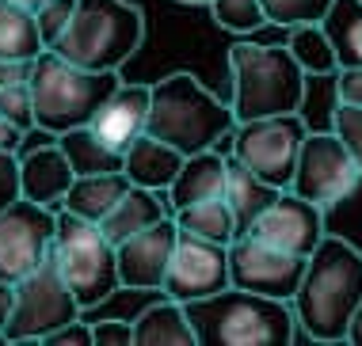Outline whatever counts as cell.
<instances>
[{
	"instance_id": "cell-6",
	"label": "cell",
	"mask_w": 362,
	"mask_h": 346,
	"mask_svg": "<svg viewBox=\"0 0 362 346\" xmlns=\"http://www.w3.org/2000/svg\"><path fill=\"white\" fill-rule=\"evenodd\" d=\"M145 42V12L130 0H76V12L50 49L84 68H119Z\"/></svg>"
},
{
	"instance_id": "cell-30",
	"label": "cell",
	"mask_w": 362,
	"mask_h": 346,
	"mask_svg": "<svg viewBox=\"0 0 362 346\" xmlns=\"http://www.w3.org/2000/svg\"><path fill=\"white\" fill-rule=\"evenodd\" d=\"M336 0H263L267 23L275 27H298V23H320Z\"/></svg>"
},
{
	"instance_id": "cell-25",
	"label": "cell",
	"mask_w": 362,
	"mask_h": 346,
	"mask_svg": "<svg viewBox=\"0 0 362 346\" xmlns=\"http://www.w3.org/2000/svg\"><path fill=\"white\" fill-rule=\"evenodd\" d=\"M57 145L65 148V156H69V164H73L76 175L122 172V164H126V153L111 148L100 133L92 130V126H73V130H65L62 137H57Z\"/></svg>"
},
{
	"instance_id": "cell-14",
	"label": "cell",
	"mask_w": 362,
	"mask_h": 346,
	"mask_svg": "<svg viewBox=\"0 0 362 346\" xmlns=\"http://www.w3.org/2000/svg\"><path fill=\"white\" fill-rule=\"evenodd\" d=\"M175 244H180V225L175 217L149 225L119 244V278L122 290L134 293H164V274L172 266Z\"/></svg>"
},
{
	"instance_id": "cell-13",
	"label": "cell",
	"mask_w": 362,
	"mask_h": 346,
	"mask_svg": "<svg viewBox=\"0 0 362 346\" xmlns=\"http://www.w3.org/2000/svg\"><path fill=\"white\" fill-rule=\"evenodd\" d=\"M225 285H233L229 244H214V240H202V236L180 229V244H175L172 266L164 274V297L191 304L210 293H221Z\"/></svg>"
},
{
	"instance_id": "cell-36",
	"label": "cell",
	"mask_w": 362,
	"mask_h": 346,
	"mask_svg": "<svg viewBox=\"0 0 362 346\" xmlns=\"http://www.w3.org/2000/svg\"><path fill=\"white\" fill-rule=\"evenodd\" d=\"M95 346H134V320H92Z\"/></svg>"
},
{
	"instance_id": "cell-9",
	"label": "cell",
	"mask_w": 362,
	"mask_h": 346,
	"mask_svg": "<svg viewBox=\"0 0 362 346\" xmlns=\"http://www.w3.org/2000/svg\"><path fill=\"white\" fill-rule=\"evenodd\" d=\"M305 137H309V126L301 111L248 118V122H237V130L229 133V153L248 164L256 175H263L267 183L290 191Z\"/></svg>"
},
{
	"instance_id": "cell-31",
	"label": "cell",
	"mask_w": 362,
	"mask_h": 346,
	"mask_svg": "<svg viewBox=\"0 0 362 346\" xmlns=\"http://www.w3.org/2000/svg\"><path fill=\"white\" fill-rule=\"evenodd\" d=\"M0 114L8 122H16L19 130H35L38 118H35V92H31V76L27 80H12L0 88Z\"/></svg>"
},
{
	"instance_id": "cell-22",
	"label": "cell",
	"mask_w": 362,
	"mask_h": 346,
	"mask_svg": "<svg viewBox=\"0 0 362 346\" xmlns=\"http://www.w3.org/2000/svg\"><path fill=\"white\" fill-rule=\"evenodd\" d=\"M134 339L138 346H194V323L187 316V304L183 301H164L149 304L138 320H134Z\"/></svg>"
},
{
	"instance_id": "cell-2",
	"label": "cell",
	"mask_w": 362,
	"mask_h": 346,
	"mask_svg": "<svg viewBox=\"0 0 362 346\" xmlns=\"http://www.w3.org/2000/svg\"><path fill=\"white\" fill-rule=\"evenodd\" d=\"M194 339L202 346H286L298 335L293 301L263 297L240 285H225L187 304Z\"/></svg>"
},
{
	"instance_id": "cell-20",
	"label": "cell",
	"mask_w": 362,
	"mask_h": 346,
	"mask_svg": "<svg viewBox=\"0 0 362 346\" xmlns=\"http://www.w3.org/2000/svg\"><path fill=\"white\" fill-rule=\"evenodd\" d=\"M183 160H187V156H183L175 145L160 141V137H153L149 130H145L138 141L126 148L122 172L130 175V183H138V186H149V191H168L172 179L180 175Z\"/></svg>"
},
{
	"instance_id": "cell-27",
	"label": "cell",
	"mask_w": 362,
	"mask_h": 346,
	"mask_svg": "<svg viewBox=\"0 0 362 346\" xmlns=\"http://www.w3.org/2000/svg\"><path fill=\"white\" fill-rule=\"evenodd\" d=\"M320 23L336 46L339 68H362V0H336Z\"/></svg>"
},
{
	"instance_id": "cell-41",
	"label": "cell",
	"mask_w": 362,
	"mask_h": 346,
	"mask_svg": "<svg viewBox=\"0 0 362 346\" xmlns=\"http://www.w3.org/2000/svg\"><path fill=\"white\" fill-rule=\"evenodd\" d=\"M347 342H355V346H362V304H358L355 320H351V328H347Z\"/></svg>"
},
{
	"instance_id": "cell-1",
	"label": "cell",
	"mask_w": 362,
	"mask_h": 346,
	"mask_svg": "<svg viewBox=\"0 0 362 346\" xmlns=\"http://www.w3.org/2000/svg\"><path fill=\"white\" fill-rule=\"evenodd\" d=\"M362 304V251L344 236H325L309 255L301 290L293 293L298 328L313 342H347V328Z\"/></svg>"
},
{
	"instance_id": "cell-19",
	"label": "cell",
	"mask_w": 362,
	"mask_h": 346,
	"mask_svg": "<svg viewBox=\"0 0 362 346\" xmlns=\"http://www.w3.org/2000/svg\"><path fill=\"white\" fill-rule=\"evenodd\" d=\"M164 217H172V205H168V194L164 191H149V186H138L130 183V191L119 198V205H115L111 213L100 221L103 236L119 247L122 240H130L134 232L149 229V225L164 221Z\"/></svg>"
},
{
	"instance_id": "cell-43",
	"label": "cell",
	"mask_w": 362,
	"mask_h": 346,
	"mask_svg": "<svg viewBox=\"0 0 362 346\" xmlns=\"http://www.w3.org/2000/svg\"><path fill=\"white\" fill-rule=\"evenodd\" d=\"M180 4H206L210 8V0H180Z\"/></svg>"
},
{
	"instance_id": "cell-4",
	"label": "cell",
	"mask_w": 362,
	"mask_h": 346,
	"mask_svg": "<svg viewBox=\"0 0 362 346\" xmlns=\"http://www.w3.org/2000/svg\"><path fill=\"white\" fill-rule=\"evenodd\" d=\"M229 76H233V114L237 122L267 114H290L305 103V68L282 42H237L229 46Z\"/></svg>"
},
{
	"instance_id": "cell-12",
	"label": "cell",
	"mask_w": 362,
	"mask_h": 346,
	"mask_svg": "<svg viewBox=\"0 0 362 346\" xmlns=\"http://www.w3.org/2000/svg\"><path fill=\"white\" fill-rule=\"evenodd\" d=\"M305 255L282 251V247L259 240L252 232H240L229 244V278L240 290L263 293V297H279V301H293V293L301 290L305 278Z\"/></svg>"
},
{
	"instance_id": "cell-15",
	"label": "cell",
	"mask_w": 362,
	"mask_h": 346,
	"mask_svg": "<svg viewBox=\"0 0 362 346\" xmlns=\"http://www.w3.org/2000/svg\"><path fill=\"white\" fill-rule=\"evenodd\" d=\"M325 213L317 202H309V198L293 194V191H282L275 202L267 205V210L259 213V221L252 225V236H259V240L282 247V251H293V255H309L320 247V240L328 236L325 229Z\"/></svg>"
},
{
	"instance_id": "cell-10",
	"label": "cell",
	"mask_w": 362,
	"mask_h": 346,
	"mask_svg": "<svg viewBox=\"0 0 362 346\" xmlns=\"http://www.w3.org/2000/svg\"><path fill=\"white\" fill-rule=\"evenodd\" d=\"M358 183H362V167L344 145V137L336 130H309L290 191L317 202L320 210H332V205L347 202L358 191Z\"/></svg>"
},
{
	"instance_id": "cell-29",
	"label": "cell",
	"mask_w": 362,
	"mask_h": 346,
	"mask_svg": "<svg viewBox=\"0 0 362 346\" xmlns=\"http://www.w3.org/2000/svg\"><path fill=\"white\" fill-rule=\"evenodd\" d=\"M210 16H214V23L233 35H252L267 23L263 0H210Z\"/></svg>"
},
{
	"instance_id": "cell-26",
	"label": "cell",
	"mask_w": 362,
	"mask_h": 346,
	"mask_svg": "<svg viewBox=\"0 0 362 346\" xmlns=\"http://www.w3.org/2000/svg\"><path fill=\"white\" fill-rule=\"evenodd\" d=\"M175 225L183 232H194L202 240H214V244H233L240 236V225H237V213L233 205L221 198H202V202H191L183 210H175Z\"/></svg>"
},
{
	"instance_id": "cell-5",
	"label": "cell",
	"mask_w": 362,
	"mask_h": 346,
	"mask_svg": "<svg viewBox=\"0 0 362 346\" xmlns=\"http://www.w3.org/2000/svg\"><path fill=\"white\" fill-rule=\"evenodd\" d=\"M119 84L122 76L115 68H84L46 46L31 61V92H35L38 126L57 137L73 130V126H88Z\"/></svg>"
},
{
	"instance_id": "cell-17",
	"label": "cell",
	"mask_w": 362,
	"mask_h": 346,
	"mask_svg": "<svg viewBox=\"0 0 362 346\" xmlns=\"http://www.w3.org/2000/svg\"><path fill=\"white\" fill-rule=\"evenodd\" d=\"M149 111H153V84H126L122 80L107 95V103L95 111V118L88 126L111 148L126 153V148L149 130Z\"/></svg>"
},
{
	"instance_id": "cell-23",
	"label": "cell",
	"mask_w": 362,
	"mask_h": 346,
	"mask_svg": "<svg viewBox=\"0 0 362 346\" xmlns=\"http://www.w3.org/2000/svg\"><path fill=\"white\" fill-rule=\"evenodd\" d=\"M130 191V175L126 172H103V175H76L69 194H65L62 210L100 225L107 213L119 205V198Z\"/></svg>"
},
{
	"instance_id": "cell-39",
	"label": "cell",
	"mask_w": 362,
	"mask_h": 346,
	"mask_svg": "<svg viewBox=\"0 0 362 346\" xmlns=\"http://www.w3.org/2000/svg\"><path fill=\"white\" fill-rule=\"evenodd\" d=\"M19 145H23V130L0 114V148H4V153H19Z\"/></svg>"
},
{
	"instance_id": "cell-37",
	"label": "cell",
	"mask_w": 362,
	"mask_h": 346,
	"mask_svg": "<svg viewBox=\"0 0 362 346\" xmlns=\"http://www.w3.org/2000/svg\"><path fill=\"white\" fill-rule=\"evenodd\" d=\"M336 99L362 103V68H339L336 73Z\"/></svg>"
},
{
	"instance_id": "cell-35",
	"label": "cell",
	"mask_w": 362,
	"mask_h": 346,
	"mask_svg": "<svg viewBox=\"0 0 362 346\" xmlns=\"http://www.w3.org/2000/svg\"><path fill=\"white\" fill-rule=\"evenodd\" d=\"M42 346H95V335H92V320H69L62 323L57 331H50L42 339Z\"/></svg>"
},
{
	"instance_id": "cell-28",
	"label": "cell",
	"mask_w": 362,
	"mask_h": 346,
	"mask_svg": "<svg viewBox=\"0 0 362 346\" xmlns=\"http://www.w3.org/2000/svg\"><path fill=\"white\" fill-rule=\"evenodd\" d=\"M286 46L309 76H336L339 73V57H336V46H332L325 23L286 27Z\"/></svg>"
},
{
	"instance_id": "cell-3",
	"label": "cell",
	"mask_w": 362,
	"mask_h": 346,
	"mask_svg": "<svg viewBox=\"0 0 362 346\" xmlns=\"http://www.w3.org/2000/svg\"><path fill=\"white\" fill-rule=\"evenodd\" d=\"M237 130L233 103H221L199 76L191 73H168L153 84V111H149V133L175 145L183 156L218 148Z\"/></svg>"
},
{
	"instance_id": "cell-8",
	"label": "cell",
	"mask_w": 362,
	"mask_h": 346,
	"mask_svg": "<svg viewBox=\"0 0 362 346\" xmlns=\"http://www.w3.org/2000/svg\"><path fill=\"white\" fill-rule=\"evenodd\" d=\"M76 316H84V304L76 301L73 285L65 282L62 266L50 255L46 263H38L31 274H23L16 282V309L4 328V339L8 342H42L50 331L76 320Z\"/></svg>"
},
{
	"instance_id": "cell-40",
	"label": "cell",
	"mask_w": 362,
	"mask_h": 346,
	"mask_svg": "<svg viewBox=\"0 0 362 346\" xmlns=\"http://www.w3.org/2000/svg\"><path fill=\"white\" fill-rule=\"evenodd\" d=\"M12 309H16V285L12 282H0V335H4L8 320H12Z\"/></svg>"
},
{
	"instance_id": "cell-33",
	"label": "cell",
	"mask_w": 362,
	"mask_h": 346,
	"mask_svg": "<svg viewBox=\"0 0 362 346\" xmlns=\"http://www.w3.org/2000/svg\"><path fill=\"white\" fill-rule=\"evenodd\" d=\"M76 12V0H46L42 8H38V27H42V42L54 46L57 38L65 35V27H69V19Z\"/></svg>"
},
{
	"instance_id": "cell-11",
	"label": "cell",
	"mask_w": 362,
	"mask_h": 346,
	"mask_svg": "<svg viewBox=\"0 0 362 346\" xmlns=\"http://www.w3.org/2000/svg\"><path fill=\"white\" fill-rule=\"evenodd\" d=\"M57 210L31 198H16L0 210V282H19L38 263L50 259Z\"/></svg>"
},
{
	"instance_id": "cell-42",
	"label": "cell",
	"mask_w": 362,
	"mask_h": 346,
	"mask_svg": "<svg viewBox=\"0 0 362 346\" xmlns=\"http://www.w3.org/2000/svg\"><path fill=\"white\" fill-rule=\"evenodd\" d=\"M16 4H23V8H31V12H38V8L46 4V0H16Z\"/></svg>"
},
{
	"instance_id": "cell-7",
	"label": "cell",
	"mask_w": 362,
	"mask_h": 346,
	"mask_svg": "<svg viewBox=\"0 0 362 346\" xmlns=\"http://www.w3.org/2000/svg\"><path fill=\"white\" fill-rule=\"evenodd\" d=\"M54 263L62 266L65 282L73 285L76 301L88 309L103 304L115 290H122L119 278V247L103 236V229L88 217L57 210V232L50 247Z\"/></svg>"
},
{
	"instance_id": "cell-34",
	"label": "cell",
	"mask_w": 362,
	"mask_h": 346,
	"mask_svg": "<svg viewBox=\"0 0 362 346\" xmlns=\"http://www.w3.org/2000/svg\"><path fill=\"white\" fill-rule=\"evenodd\" d=\"M23 198V175H19V153L0 148V210Z\"/></svg>"
},
{
	"instance_id": "cell-24",
	"label": "cell",
	"mask_w": 362,
	"mask_h": 346,
	"mask_svg": "<svg viewBox=\"0 0 362 346\" xmlns=\"http://www.w3.org/2000/svg\"><path fill=\"white\" fill-rule=\"evenodd\" d=\"M46 49L42 27L31 8L16 4V0H0V57L8 61H35Z\"/></svg>"
},
{
	"instance_id": "cell-38",
	"label": "cell",
	"mask_w": 362,
	"mask_h": 346,
	"mask_svg": "<svg viewBox=\"0 0 362 346\" xmlns=\"http://www.w3.org/2000/svg\"><path fill=\"white\" fill-rule=\"evenodd\" d=\"M27 76H31V61H8V57H0V88L12 80H27Z\"/></svg>"
},
{
	"instance_id": "cell-16",
	"label": "cell",
	"mask_w": 362,
	"mask_h": 346,
	"mask_svg": "<svg viewBox=\"0 0 362 346\" xmlns=\"http://www.w3.org/2000/svg\"><path fill=\"white\" fill-rule=\"evenodd\" d=\"M27 137H31V145H27V141L19 145V175H23V198L62 210L65 194H69V186H73V179H76L69 156H65V148L57 145V133L42 130V126L27 130Z\"/></svg>"
},
{
	"instance_id": "cell-32",
	"label": "cell",
	"mask_w": 362,
	"mask_h": 346,
	"mask_svg": "<svg viewBox=\"0 0 362 346\" xmlns=\"http://www.w3.org/2000/svg\"><path fill=\"white\" fill-rule=\"evenodd\" d=\"M332 130L344 137V145L351 148V156L362 167V103L336 99V107H332Z\"/></svg>"
},
{
	"instance_id": "cell-18",
	"label": "cell",
	"mask_w": 362,
	"mask_h": 346,
	"mask_svg": "<svg viewBox=\"0 0 362 346\" xmlns=\"http://www.w3.org/2000/svg\"><path fill=\"white\" fill-rule=\"evenodd\" d=\"M225 179H229V156H221L218 148L191 153L187 160H183L180 175L172 179V186L164 191L172 213L183 210V205H191V202H202V198H221Z\"/></svg>"
},
{
	"instance_id": "cell-21",
	"label": "cell",
	"mask_w": 362,
	"mask_h": 346,
	"mask_svg": "<svg viewBox=\"0 0 362 346\" xmlns=\"http://www.w3.org/2000/svg\"><path fill=\"white\" fill-rule=\"evenodd\" d=\"M282 194V186L267 183L263 175H256L244 160L229 153V179H225V202L233 205V213H237V225L240 232H248L252 225L259 221V213L267 210L271 202Z\"/></svg>"
}]
</instances>
